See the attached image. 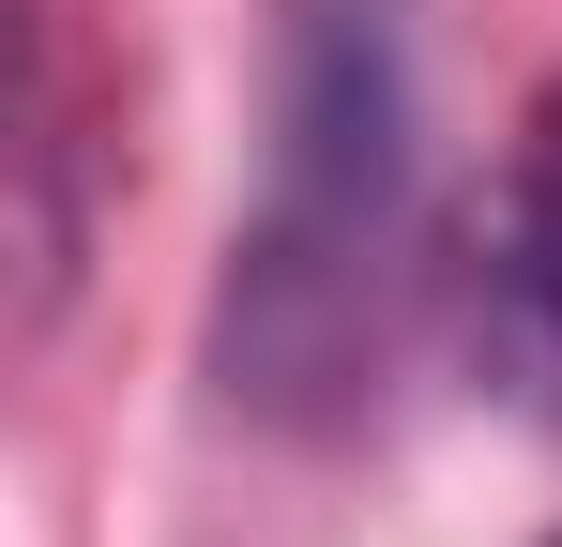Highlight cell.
<instances>
[{"label": "cell", "mask_w": 562, "mask_h": 547, "mask_svg": "<svg viewBox=\"0 0 562 547\" xmlns=\"http://www.w3.org/2000/svg\"><path fill=\"white\" fill-rule=\"evenodd\" d=\"M548 259H562V107H548Z\"/></svg>", "instance_id": "obj_2"}, {"label": "cell", "mask_w": 562, "mask_h": 547, "mask_svg": "<svg viewBox=\"0 0 562 547\" xmlns=\"http://www.w3.org/2000/svg\"><path fill=\"white\" fill-rule=\"evenodd\" d=\"M411 122H426L411 0H274V137L213 320L228 395L304 411L380 350V289L411 259V168H426Z\"/></svg>", "instance_id": "obj_1"}]
</instances>
